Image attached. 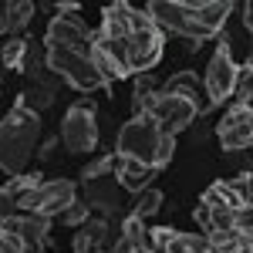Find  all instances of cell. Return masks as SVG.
<instances>
[{"label": "cell", "instance_id": "11", "mask_svg": "<svg viewBox=\"0 0 253 253\" xmlns=\"http://www.w3.org/2000/svg\"><path fill=\"white\" fill-rule=\"evenodd\" d=\"M84 203L95 206L98 213H105V216L118 213L125 206V189L118 186L115 169L105 175H95V179H84Z\"/></svg>", "mask_w": 253, "mask_h": 253}, {"label": "cell", "instance_id": "12", "mask_svg": "<svg viewBox=\"0 0 253 253\" xmlns=\"http://www.w3.org/2000/svg\"><path fill=\"white\" fill-rule=\"evenodd\" d=\"M54 98H58V75L44 71L41 78L27 81V88L20 91V105H24V108H31V112L38 115V112H44V108H51V105H54Z\"/></svg>", "mask_w": 253, "mask_h": 253}, {"label": "cell", "instance_id": "34", "mask_svg": "<svg viewBox=\"0 0 253 253\" xmlns=\"http://www.w3.org/2000/svg\"><path fill=\"white\" fill-rule=\"evenodd\" d=\"M108 253H142V250H138L135 243H128V240H122V236H118L115 243L108 247Z\"/></svg>", "mask_w": 253, "mask_h": 253}, {"label": "cell", "instance_id": "17", "mask_svg": "<svg viewBox=\"0 0 253 253\" xmlns=\"http://www.w3.org/2000/svg\"><path fill=\"white\" fill-rule=\"evenodd\" d=\"M20 240L27 253H41L44 240H47V219L44 216H24L20 219Z\"/></svg>", "mask_w": 253, "mask_h": 253}, {"label": "cell", "instance_id": "1", "mask_svg": "<svg viewBox=\"0 0 253 253\" xmlns=\"http://www.w3.org/2000/svg\"><path fill=\"white\" fill-rule=\"evenodd\" d=\"M41 135V118L20 105V98L14 101V108L7 112V118L0 122V172L17 175L24 172L27 159L34 156V145Z\"/></svg>", "mask_w": 253, "mask_h": 253}, {"label": "cell", "instance_id": "2", "mask_svg": "<svg viewBox=\"0 0 253 253\" xmlns=\"http://www.w3.org/2000/svg\"><path fill=\"white\" fill-rule=\"evenodd\" d=\"M145 14L152 17V24H156L159 31H172V34H179V38H186V41H196V44L216 38V34H210L206 27H199L193 20V3H182V0H152L145 7Z\"/></svg>", "mask_w": 253, "mask_h": 253}, {"label": "cell", "instance_id": "31", "mask_svg": "<svg viewBox=\"0 0 253 253\" xmlns=\"http://www.w3.org/2000/svg\"><path fill=\"white\" fill-rule=\"evenodd\" d=\"M0 253H27V250H24V240L17 233H3L0 230Z\"/></svg>", "mask_w": 253, "mask_h": 253}, {"label": "cell", "instance_id": "16", "mask_svg": "<svg viewBox=\"0 0 253 253\" xmlns=\"http://www.w3.org/2000/svg\"><path fill=\"white\" fill-rule=\"evenodd\" d=\"M108 247V223L105 219H84L75 233V253H98Z\"/></svg>", "mask_w": 253, "mask_h": 253}, {"label": "cell", "instance_id": "36", "mask_svg": "<svg viewBox=\"0 0 253 253\" xmlns=\"http://www.w3.org/2000/svg\"><path fill=\"white\" fill-rule=\"evenodd\" d=\"M3 31H7V10L0 7V34H3Z\"/></svg>", "mask_w": 253, "mask_h": 253}, {"label": "cell", "instance_id": "30", "mask_svg": "<svg viewBox=\"0 0 253 253\" xmlns=\"http://www.w3.org/2000/svg\"><path fill=\"white\" fill-rule=\"evenodd\" d=\"M112 169H115V156H101V159H95V162H88V166L81 169V182H84V179H95V175L112 172Z\"/></svg>", "mask_w": 253, "mask_h": 253}, {"label": "cell", "instance_id": "18", "mask_svg": "<svg viewBox=\"0 0 253 253\" xmlns=\"http://www.w3.org/2000/svg\"><path fill=\"white\" fill-rule=\"evenodd\" d=\"M216 135H219V145L226 152H243V149H250V142H253V122L230 125V128H216Z\"/></svg>", "mask_w": 253, "mask_h": 253}, {"label": "cell", "instance_id": "10", "mask_svg": "<svg viewBox=\"0 0 253 253\" xmlns=\"http://www.w3.org/2000/svg\"><path fill=\"white\" fill-rule=\"evenodd\" d=\"M162 51H166V38L159 27H149V31H138L128 38V71L132 75H145L152 71L159 61H162Z\"/></svg>", "mask_w": 253, "mask_h": 253}, {"label": "cell", "instance_id": "22", "mask_svg": "<svg viewBox=\"0 0 253 253\" xmlns=\"http://www.w3.org/2000/svg\"><path fill=\"white\" fill-rule=\"evenodd\" d=\"M3 10H7V31L10 34H20L31 17H34V3L31 0H10V3H3Z\"/></svg>", "mask_w": 253, "mask_h": 253}, {"label": "cell", "instance_id": "23", "mask_svg": "<svg viewBox=\"0 0 253 253\" xmlns=\"http://www.w3.org/2000/svg\"><path fill=\"white\" fill-rule=\"evenodd\" d=\"M203 203H206V206H226V210H243V206H247V203L230 189V182H216V186H210V189L203 193Z\"/></svg>", "mask_w": 253, "mask_h": 253}, {"label": "cell", "instance_id": "29", "mask_svg": "<svg viewBox=\"0 0 253 253\" xmlns=\"http://www.w3.org/2000/svg\"><path fill=\"white\" fill-rule=\"evenodd\" d=\"M172 156H175V138L172 135H159L156 152H152V166L162 169V166H169V162H172Z\"/></svg>", "mask_w": 253, "mask_h": 253}, {"label": "cell", "instance_id": "28", "mask_svg": "<svg viewBox=\"0 0 253 253\" xmlns=\"http://www.w3.org/2000/svg\"><path fill=\"white\" fill-rule=\"evenodd\" d=\"M58 219H64L68 226H81L84 219H91V206H88L84 199H71V203H68V210H64Z\"/></svg>", "mask_w": 253, "mask_h": 253}, {"label": "cell", "instance_id": "19", "mask_svg": "<svg viewBox=\"0 0 253 253\" xmlns=\"http://www.w3.org/2000/svg\"><path fill=\"white\" fill-rule=\"evenodd\" d=\"M166 253H213V247H210L206 236H199V233H179V230H172L169 243H166Z\"/></svg>", "mask_w": 253, "mask_h": 253}, {"label": "cell", "instance_id": "26", "mask_svg": "<svg viewBox=\"0 0 253 253\" xmlns=\"http://www.w3.org/2000/svg\"><path fill=\"white\" fill-rule=\"evenodd\" d=\"M24 51H27V38H10L7 44H3V51H0V61H3L7 68H17V71H20Z\"/></svg>", "mask_w": 253, "mask_h": 253}, {"label": "cell", "instance_id": "37", "mask_svg": "<svg viewBox=\"0 0 253 253\" xmlns=\"http://www.w3.org/2000/svg\"><path fill=\"white\" fill-rule=\"evenodd\" d=\"M98 253H105V250H98Z\"/></svg>", "mask_w": 253, "mask_h": 253}, {"label": "cell", "instance_id": "5", "mask_svg": "<svg viewBox=\"0 0 253 253\" xmlns=\"http://www.w3.org/2000/svg\"><path fill=\"white\" fill-rule=\"evenodd\" d=\"M138 115L152 118L159 125V132L162 135H179V132H186L189 125H193L196 118H199V108H196L193 101H182V98H172V95H152L145 105H142V112Z\"/></svg>", "mask_w": 253, "mask_h": 253}, {"label": "cell", "instance_id": "32", "mask_svg": "<svg viewBox=\"0 0 253 253\" xmlns=\"http://www.w3.org/2000/svg\"><path fill=\"white\" fill-rule=\"evenodd\" d=\"M20 210H17V199L14 196H7V189L0 186V223L3 219H10V216H17Z\"/></svg>", "mask_w": 253, "mask_h": 253}, {"label": "cell", "instance_id": "4", "mask_svg": "<svg viewBox=\"0 0 253 253\" xmlns=\"http://www.w3.org/2000/svg\"><path fill=\"white\" fill-rule=\"evenodd\" d=\"M98 108L95 101H75L71 108H68V115H64V122H61V145L68 149V152H75V156H81V152H91L98 145Z\"/></svg>", "mask_w": 253, "mask_h": 253}, {"label": "cell", "instance_id": "14", "mask_svg": "<svg viewBox=\"0 0 253 253\" xmlns=\"http://www.w3.org/2000/svg\"><path fill=\"white\" fill-rule=\"evenodd\" d=\"M159 169L156 166H149V162H138V159H115V179L118 186L125 189V193H138V189H145L149 186V179L156 175Z\"/></svg>", "mask_w": 253, "mask_h": 253}, {"label": "cell", "instance_id": "24", "mask_svg": "<svg viewBox=\"0 0 253 253\" xmlns=\"http://www.w3.org/2000/svg\"><path fill=\"white\" fill-rule=\"evenodd\" d=\"M3 189H7V196H14V199H20V196H27L34 186H41V175L38 172H17L10 175L7 182H0Z\"/></svg>", "mask_w": 253, "mask_h": 253}, {"label": "cell", "instance_id": "20", "mask_svg": "<svg viewBox=\"0 0 253 253\" xmlns=\"http://www.w3.org/2000/svg\"><path fill=\"white\" fill-rule=\"evenodd\" d=\"M20 71L27 75V81L41 78L47 71V47H41L38 41L27 38V51H24V61H20Z\"/></svg>", "mask_w": 253, "mask_h": 253}, {"label": "cell", "instance_id": "13", "mask_svg": "<svg viewBox=\"0 0 253 253\" xmlns=\"http://www.w3.org/2000/svg\"><path fill=\"white\" fill-rule=\"evenodd\" d=\"M159 95H172V98H182V101H193L199 112L206 108V91H203V81L196 78L193 71H175L172 78L159 88Z\"/></svg>", "mask_w": 253, "mask_h": 253}, {"label": "cell", "instance_id": "6", "mask_svg": "<svg viewBox=\"0 0 253 253\" xmlns=\"http://www.w3.org/2000/svg\"><path fill=\"white\" fill-rule=\"evenodd\" d=\"M71 199H78L75 182H71V179H54V182H41V186H34L27 196H20L17 210H24V213H31V216L51 219V216L64 213Z\"/></svg>", "mask_w": 253, "mask_h": 253}, {"label": "cell", "instance_id": "33", "mask_svg": "<svg viewBox=\"0 0 253 253\" xmlns=\"http://www.w3.org/2000/svg\"><path fill=\"white\" fill-rule=\"evenodd\" d=\"M193 219L203 226V230H210V206H206V203H199V206L193 210Z\"/></svg>", "mask_w": 253, "mask_h": 253}, {"label": "cell", "instance_id": "15", "mask_svg": "<svg viewBox=\"0 0 253 253\" xmlns=\"http://www.w3.org/2000/svg\"><path fill=\"white\" fill-rule=\"evenodd\" d=\"M236 7L230 0H203V3H193V20L199 27H206L210 34H219L226 27V20Z\"/></svg>", "mask_w": 253, "mask_h": 253}, {"label": "cell", "instance_id": "3", "mask_svg": "<svg viewBox=\"0 0 253 253\" xmlns=\"http://www.w3.org/2000/svg\"><path fill=\"white\" fill-rule=\"evenodd\" d=\"M47 71L64 78L71 88H78V91H98V88L108 84V81L98 75L91 58L75 54V51H64V47H47Z\"/></svg>", "mask_w": 253, "mask_h": 253}, {"label": "cell", "instance_id": "8", "mask_svg": "<svg viewBox=\"0 0 253 253\" xmlns=\"http://www.w3.org/2000/svg\"><path fill=\"white\" fill-rule=\"evenodd\" d=\"M91 27L78 17V14H54L51 24H47V38H44V47H64V51H75V54H84L91 58Z\"/></svg>", "mask_w": 253, "mask_h": 253}, {"label": "cell", "instance_id": "21", "mask_svg": "<svg viewBox=\"0 0 253 253\" xmlns=\"http://www.w3.org/2000/svg\"><path fill=\"white\" fill-rule=\"evenodd\" d=\"M162 199H166V196L159 193V189H149V186H145V189H138L135 203H132V216L142 219V223H149V219L162 210Z\"/></svg>", "mask_w": 253, "mask_h": 253}, {"label": "cell", "instance_id": "25", "mask_svg": "<svg viewBox=\"0 0 253 253\" xmlns=\"http://www.w3.org/2000/svg\"><path fill=\"white\" fill-rule=\"evenodd\" d=\"M145 233H149V230H145V223L135 219L132 213L125 216V223L118 226V236H122V240H128V243H135L138 250H145Z\"/></svg>", "mask_w": 253, "mask_h": 253}, {"label": "cell", "instance_id": "7", "mask_svg": "<svg viewBox=\"0 0 253 253\" xmlns=\"http://www.w3.org/2000/svg\"><path fill=\"white\" fill-rule=\"evenodd\" d=\"M159 125L145 115H135L132 122H125L118 128V156L122 159H138V162H149L152 166V152H156V142H159Z\"/></svg>", "mask_w": 253, "mask_h": 253}, {"label": "cell", "instance_id": "27", "mask_svg": "<svg viewBox=\"0 0 253 253\" xmlns=\"http://www.w3.org/2000/svg\"><path fill=\"white\" fill-rule=\"evenodd\" d=\"M230 98H233V105H247V108H250V98H253V68L250 64H247L243 75L236 78V88H233Z\"/></svg>", "mask_w": 253, "mask_h": 253}, {"label": "cell", "instance_id": "9", "mask_svg": "<svg viewBox=\"0 0 253 253\" xmlns=\"http://www.w3.org/2000/svg\"><path fill=\"white\" fill-rule=\"evenodd\" d=\"M236 78H240V64L230 58V51L219 44L216 54L210 58L206 78H203V91H206V105H223L226 98L233 95Z\"/></svg>", "mask_w": 253, "mask_h": 253}, {"label": "cell", "instance_id": "35", "mask_svg": "<svg viewBox=\"0 0 253 253\" xmlns=\"http://www.w3.org/2000/svg\"><path fill=\"white\" fill-rule=\"evenodd\" d=\"M250 10H253L250 3H243V7H240V17H243V27H247V31L253 27V14H250Z\"/></svg>", "mask_w": 253, "mask_h": 253}]
</instances>
